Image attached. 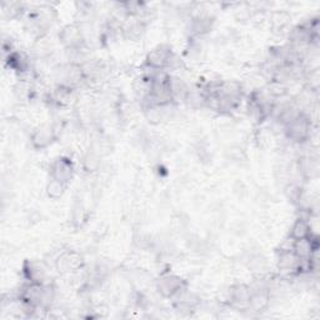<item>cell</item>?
I'll return each mask as SVG.
<instances>
[{
	"instance_id": "obj_2",
	"label": "cell",
	"mask_w": 320,
	"mask_h": 320,
	"mask_svg": "<svg viewBox=\"0 0 320 320\" xmlns=\"http://www.w3.org/2000/svg\"><path fill=\"white\" fill-rule=\"evenodd\" d=\"M308 234H309V225H308V223L305 222V220L299 219L297 223H295L294 227H293V233H292L293 239L295 240L304 239V238L308 237Z\"/></svg>"
},
{
	"instance_id": "obj_1",
	"label": "cell",
	"mask_w": 320,
	"mask_h": 320,
	"mask_svg": "<svg viewBox=\"0 0 320 320\" xmlns=\"http://www.w3.org/2000/svg\"><path fill=\"white\" fill-rule=\"evenodd\" d=\"M182 287V280L175 277H165L159 283V289L167 297H172L178 293Z\"/></svg>"
}]
</instances>
